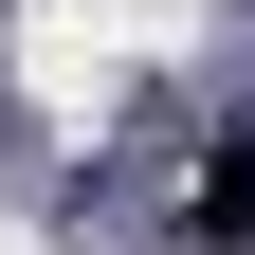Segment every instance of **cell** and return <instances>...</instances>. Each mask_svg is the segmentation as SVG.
<instances>
[{
	"mask_svg": "<svg viewBox=\"0 0 255 255\" xmlns=\"http://www.w3.org/2000/svg\"><path fill=\"white\" fill-rule=\"evenodd\" d=\"M182 255H255V146H219L182 182Z\"/></svg>",
	"mask_w": 255,
	"mask_h": 255,
	"instance_id": "cell-1",
	"label": "cell"
}]
</instances>
